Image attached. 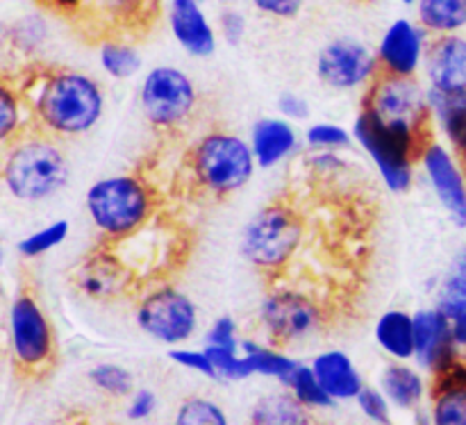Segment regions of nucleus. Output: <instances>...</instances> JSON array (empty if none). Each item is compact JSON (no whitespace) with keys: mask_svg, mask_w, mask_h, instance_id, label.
Returning <instances> with one entry per match:
<instances>
[{"mask_svg":"<svg viewBox=\"0 0 466 425\" xmlns=\"http://www.w3.org/2000/svg\"><path fill=\"white\" fill-rule=\"evenodd\" d=\"M305 232L308 218L303 203L296 196H278L250 218L241 239V250L273 285L294 264V258L305 244Z\"/></svg>","mask_w":466,"mask_h":425,"instance_id":"1","label":"nucleus"},{"mask_svg":"<svg viewBox=\"0 0 466 425\" xmlns=\"http://www.w3.org/2000/svg\"><path fill=\"white\" fill-rule=\"evenodd\" d=\"M30 105L46 137H76L100 121L105 98L98 82L85 73L62 68L41 77Z\"/></svg>","mask_w":466,"mask_h":425,"instance_id":"2","label":"nucleus"},{"mask_svg":"<svg viewBox=\"0 0 466 425\" xmlns=\"http://www.w3.org/2000/svg\"><path fill=\"white\" fill-rule=\"evenodd\" d=\"M353 135L373 159L385 185L396 194L410 189L414 162L423 159L426 150L435 144L432 127L382 121L376 112L367 107L360 109L355 118Z\"/></svg>","mask_w":466,"mask_h":425,"instance_id":"3","label":"nucleus"},{"mask_svg":"<svg viewBox=\"0 0 466 425\" xmlns=\"http://www.w3.org/2000/svg\"><path fill=\"white\" fill-rule=\"evenodd\" d=\"M86 212L105 241H121L157 217L159 194L144 176L105 177L86 191Z\"/></svg>","mask_w":466,"mask_h":425,"instance_id":"4","label":"nucleus"},{"mask_svg":"<svg viewBox=\"0 0 466 425\" xmlns=\"http://www.w3.org/2000/svg\"><path fill=\"white\" fill-rule=\"evenodd\" d=\"M255 153L241 137L212 132L196 141L185 155L191 187L209 198H228L250 180Z\"/></svg>","mask_w":466,"mask_h":425,"instance_id":"5","label":"nucleus"},{"mask_svg":"<svg viewBox=\"0 0 466 425\" xmlns=\"http://www.w3.org/2000/svg\"><path fill=\"white\" fill-rule=\"evenodd\" d=\"M3 180L18 200L36 203L57 194L68 180V164L53 137L18 135L7 144Z\"/></svg>","mask_w":466,"mask_h":425,"instance_id":"6","label":"nucleus"},{"mask_svg":"<svg viewBox=\"0 0 466 425\" xmlns=\"http://www.w3.org/2000/svg\"><path fill=\"white\" fill-rule=\"evenodd\" d=\"M9 350L21 378H46L57 359L55 332L35 294L21 289L9 308Z\"/></svg>","mask_w":466,"mask_h":425,"instance_id":"7","label":"nucleus"},{"mask_svg":"<svg viewBox=\"0 0 466 425\" xmlns=\"http://www.w3.org/2000/svg\"><path fill=\"white\" fill-rule=\"evenodd\" d=\"M332 317L335 309L328 308L323 296L294 285H273L259 309L264 330L276 346H289L326 330Z\"/></svg>","mask_w":466,"mask_h":425,"instance_id":"8","label":"nucleus"},{"mask_svg":"<svg viewBox=\"0 0 466 425\" xmlns=\"http://www.w3.org/2000/svg\"><path fill=\"white\" fill-rule=\"evenodd\" d=\"M196 86L189 76L173 66H157L146 76L139 91L141 112L157 130H176L196 107Z\"/></svg>","mask_w":466,"mask_h":425,"instance_id":"9","label":"nucleus"},{"mask_svg":"<svg viewBox=\"0 0 466 425\" xmlns=\"http://www.w3.org/2000/svg\"><path fill=\"white\" fill-rule=\"evenodd\" d=\"M137 323L146 335L162 344L177 346L196 332L198 312L187 294L171 285L153 287L141 299Z\"/></svg>","mask_w":466,"mask_h":425,"instance_id":"10","label":"nucleus"},{"mask_svg":"<svg viewBox=\"0 0 466 425\" xmlns=\"http://www.w3.org/2000/svg\"><path fill=\"white\" fill-rule=\"evenodd\" d=\"M362 107L376 112L382 121L408 123L417 127H432V109L428 91L414 77L385 76L378 71L364 94Z\"/></svg>","mask_w":466,"mask_h":425,"instance_id":"11","label":"nucleus"},{"mask_svg":"<svg viewBox=\"0 0 466 425\" xmlns=\"http://www.w3.org/2000/svg\"><path fill=\"white\" fill-rule=\"evenodd\" d=\"M71 280L86 299L107 303L137 289L135 276L109 246L98 244L76 264Z\"/></svg>","mask_w":466,"mask_h":425,"instance_id":"12","label":"nucleus"},{"mask_svg":"<svg viewBox=\"0 0 466 425\" xmlns=\"http://www.w3.org/2000/svg\"><path fill=\"white\" fill-rule=\"evenodd\" d=\"M378 55L355 39H335L323 46L317 59V76L337 91L358 89L378 76Z\"/></svg>","mask_w":466,"mask_h":425,"instance_id":"13","label":"nucleus"},{"mask_svg":"<svg viewBox=\"0 0 466 425\" xmlns=\"http://www.w3.org/2000/svg\"><path fill=\"white\" fill-rule=\"evenodd\" d=\"M426 30L408 18H396L378 46V66L385 76L414 77L426 59Z\"/></svg>","mask_w":466,"mask_h":425,"instance_id":"14","label":"nucleus"},{"mask_svg":"<svg viewBox=\"0 0 466 425\" xmlns=\"http://www.w3.org/2000/svg\"><path fill=\"white\" fill-rule=\"evenodd\" d=\"M421 162L451 221L458 228H466V173L462 164L446 146L437 141L426 150Z\"/></svg>","mask_w":466,"mask_h":425,"instance_id":"15","label":"nucleus"},{"mask_svg":"<svg viewBox=\"0 0 466 425\" xmlns=\"http://www.w3.org/2000/svg\"><path fill=\"white\" fill-rule=\"evenodd\" d=\"M426 76L440 94H466V36H435L426 50Z\"/></svg>","mask_w":466,"mask_h":425,"instance_id":"16","label":"nucleus"},{"mask_svg":"<svg viewBox=\"0 0 466 425\" xmlns=\"http://www.w3.org/2000/svg\"><path fill=\"white\" fill-rule=\"evenodd\" d=\"M414 339H417V359L431 376L446 371L458 353L453 328L440 309H421L414 314Z\"/></svg>","mask_w":466,"mask_h":425,"instance_id":"17","label":"nucleus"},{"mask_svg":"<svg viewBox=\"0 0 466 425\" xmlns=\"http://www.w3.org/2000/svg\"><path fill=\"white\" fill-rule=\"evenodd\" d=\"M168 23L177 44L194 57H209L217 50V35L198 0H171Z\"/></svg>","mask_w":466,"mask_h":425,"instance_id":"18","label":"nucleus"},{"mask_svg":"<svg viewBox=\"0 0 466 425\" xmlns=\"http://www.w3.org/2000/svg\"><path fill=\"white\" fill-rule=\"evenodd\" d=\"M437 309L451 321L458 349L466 350V248L455 255L441 280Z\"/></svg>","mask_w":466,"mask_h":425,"instance_id":"19","label":"nucleus"},{"mask_svg":"<svg viewBox=\"0 0 466 425\" xmlns=\"http://www.w3.org/2000/svg\"><path fill=\"white\" fill-rule=\"evenodd\" d=\"M312 371L332 400H353L362 394L364 382L353 359L341 350H326L317 355L312 362Z\"/></svg>","mask_w":466,"mask_h":425,"instance_id":"20","label":"nucleus"},{"mask_svg":"<svg viewBox=\"0 0 466 425\" xmlns=\"http://www.w3.org/2000/svg\"><path fill=\"white\" fill-rule=\"evenodd\" d=\"M255 162L259 167L268 168L280 164L282 159L289 157L296 148V132L282 118H262L253 127V144Z\"/></svg>","mask_w":466,"mask_h":425,"instance_id":"21","label":"nucleus"},{"mask_svg":"<svg viewBox=\"0 0 466 425\" xmlns=\"http://www.w3.org/2000/svg\"><path fill=\"white\" fill-rule=\"evenodd\" d=\"M428 103H431L432 116L444 130L446 139L453 146V155L466 173V94L449 96L428 89Z\"/></svg>","mask_w":466,"mask_h":425,"instance_id":"22","label":"nucleus"},{"mask_svg":"<svg viewBox=\"0 0 466 425\" xmlns=\"http://www.w3.org/2000/svg\"><path fill=\"white\" fill-rule=\"evenodd\" d=\"M376 341L385 353L399 362L417 358V339H414V317L400 309L385 312L376 323Z\"/></svg>","mask_w":466,"mask_h":425,"instance_id":"23","label":"nucleus"},{"mask_svg":"<svg viewBox=\"0 0 466 425\" xmlns=\"http://www.w3.org/2000/svg\"><path fill=\"white\" fill-rule=\"evenodd\" d=\"M250 425H314L309 408L291 391L267 394L250 410Z\"/></svg>","mask_w":466,"mask_h":425,"instance_id":"24","label":"nucleus"},{"mask_svg":"<svg viewBox=\"0 0 466 425\" xmlns=\"http://www.w3.org/2000/svg\"><path fill=\"white\" fill-rule=\"evenodd\" d=\"M382 394L387 396L390 403H394L400 410H414L419 408L423 399V378L419 376L414 369L405 367V364H390V367L382 371L380 378Z\"/></svg>","mask_w":466,"mask_h":425,"instance_id":"25","label":"nucleus"},{"mask_svg":"<svg viewBox=\"0 0 466 425\" xmlns=\"http://www.w3.org/2000/svg\"><path fill=\"white\" fill-rule=\"evenodd\" d=\"M419 23L432 35H458L466 27V0H419Z\"/></svg>","mask_w":466,"mask_h":425,"instance_id":"26","label":"nucleus"},{"mask_svg":"<svg viewBox=\"0 0 466 425\" xmlns=\"http://www.w3.org/2000/svg\"><path fill=\"white\" fill-rule=\"evenodd\" d=\"M241 355H244L246 362H248L253 376L276 378L282 385H287L291 373L299 367V362H294L291 358H285V355L278 353V350L259 346L255 344V341H244V344H241Z\"/></svg>","mask_w":466,"mask_h":425,"instance_id":"27","label":"nucleus"},{"mask_svg":"<svg viewBox=\"0 0 466 425\" xmlns=\"http://www.w3.org/2000/svg\"><path fill=\"white\" fill-rule=\"evenodd\" d=\"M432 425H466V387H431Z\"/></svg>","mask_w":466,"mask_h":425,"instance_id":"28","label":"nucleus"},{"mask_svg":"<svg viewBox=\"0 0 466 425\" xmlns=\"http://www.w3.org/2000/svg\"><path fill=\"white\" fill-rule=\"evenodd\" d=\"M100 66L107 76L116 80H127L137 76L141 68V55L137 53L135 46L118 44V41H107L100 48Z\"/></svg>","mask_w":466,"mask_h":425,"instance_id":"29","label":"nucleus"},{"mask_svg":"<svg viewBox=\"0 0 466 425\" xmlns=\"http://www.w3.org/2000/svg\"><path fill=\"white\" fill-rule=\"evenodd\" d=\"M285 387H289L291 394H294L296 399L309 410L330 408V405L335 403V400L326 394V390L321 387V382H319L317 373L312 371V367H305V364H299V367H296V371L291 373V378L287 380Z\"/></svg>","mask_w":466,"mask_h":425,"instance_id":"30","label":"nucleus"},{"mask_svg":"<svg viewBox=\"0 0 466 425\" xmlns=\"http://www.w3.org/2000/svg\"><path fill=\"white\" fill-rule=\"evenodd\" d=\"M173 425H230L221 405L203 396H191L177 408Z\"/></svg>","mask_w":466,"mask_h":425,"instance_id":"31","label":"nucleus"},{"mask_svg":"<svg viewBox=\"0 0 466 425\" xmlns=\"http://www.w3.org/2000/svg\"><path fill=\"white\" fill-rule=\"evenodd\" d=\"M89 380L98 387L105 394L114 396V399H127L135 391V380L127 369L118 367V364H96L89 371Z\"/></svg>","mask_w":466,"mask_h":425,"instance_id":"32","label":"nucleus"},{"mask_svg":"<svg viewBox=\"0 0 466 425\" xmlns=\"http://www.w3.org/2000/svg\"><path fill=\"white\" fill-rule=\"evenodd\" d=\"M68 235V221H55L50 226L41 228V230L32 232L30 237L18 244V253L25 258H39V255L48 253V250L57 248Z\"/></svg>","mask_w":466,"mask_h":425,"instance_id":"33","label":"nucleus"},{"mask_svg":"<svg viewBox=\"0 0 466 425\" xmlns=\"http://www.w3.org/2000/svg\"><path fill=\"white\" fill-rule=\"evenodd\" d=\"M18 103H21L18 94L5 82L0 86V139L5 144H9L14 132H18V127H21V105Z\"/></svg>","mask_w":466,"mask_h":425,"instance_id":"34","label":"nucleus"},{"mask_svg":"<svg viewBox=\"0 0 466 425\" xmlns=\"http://www.w3.org/2000/svg\"><path fill=\"white\" fill-rule=\"evenodd\" d=\"M308 144L321 150L346 148L350 146V135L344 127L332 126V123H317L308 130Z\"/></svg>","mask_w":466,"mask_h":425,"instance_id":"35","label":"nucleus"},{"mask_svg":"<svg viewBox=\"0 0 466 425\" xmlns=\"http://www.w3.org/2000/svg\"><path fill=\"white\" fill-rule=\"evenodd\" d=\"M358 405L364 412V417L371 419L378 425H391V412H390V400L385 394H380L378 390L371 387H364L362 394L358 396Z\"/></svg>","mask_w":466,"mask_h":425,"instance_id":"36","label":"nucleus"},{"mask_svg":"<svg viewBox=\"0 0 466 425\" xmlns=\"http://www.w3.org/2000/svg\"><path fill=\"white\" fill-rule=\"evenodd\" d=\"M168 358H171L176 364H180V367L189 369V371H196V373H200V376L212 378V380H218L217 369H214L212 359L208 358V353H205V349H203V350L173 349L171 353H168Z\"/></svg>","mask_w":466,"mask_h":425,"instance_id":"37","label":"nucleus"},{"mask_svg":"<svg viewBox=\"0 0 466 425\" xmlns=\"http://www.w3.org/2000/svg\"><path fill=\"white\" fill-rule=\"evenodd\" d=\"M208 346H218V349H235L239 350L241 344L237 341V328L230 317H221L212 323L208 337H205Z\"/></svg>","mask_w":466,"mask_h":425,"instance_id":"38","label":"nucleus"},{"mask_svg":"<svg viewBox=\"0 0 466 425\" xmlns=\"http://www.w3.org/2000/svg\"><path fill=\"white\" fill-rule=\"evenodd\" d=\"M218 27H221V36L228 44L239 46L246 32L244 14L237 12V9H226V12H221V16H218Z\"/></svg>","mask_w":466,"mask_h":425,"instance_id":"39","label":"nucleus"},{"mask_svg":"<svg viewBox=\"0 0 466 425\" xmlns=\"http://www.w3.org/2000/svg\"><path fill=\"white\" fill-rule=\"evenodd\" d=\"M262 14L276 18H294L303 7V0H250Z\"/></svg>","mask_w":466,"mask_h":425,"instance_id":"40","label":"nucleus"},{"mask_svg":"<svg viewBox=\"0 0 466 425\" xmlns=\"http://www.w3.org/2000/svg\"><path fill=\"white\" fill-rule=\"evenodd\" d=\"M157 408V399L150 390H139L130 396V408H127V417L132 421H144Z\"/></svg>","mask_w":466,"mask_h":425,"instance_id":"41","label":"nucleus"},{"mask_svg":"<svg viewBox=\"0 0 466 425\" xmlns=\"http://www.w3.org/2000/svg\"><path fill=\"white\" fill-rule=\"evenodd\" d=\"M278 107L291 121H305V118H309V105L305 103V98H300L296 94H282L278 98Z\"/></svg>","mask_w":466,"mask_h":425,"instance_id":"42","label":"nucleus"},{"mask_svg":"<svg viewBox=\"0 0 466 425\" xmlns=\"http://www.w3.org/2000/svg\"><path fill=\"white\" fill-rule=\"evenodd\" d=\"M109 7L114 9V12H132V9L137 7V0H107Z\"/></svg>","mask_w":466,"mask_h":425,"instance_id":"43","label":"nucleus"},{"mask_svg":"<svg viewBox=\"0 0 466 425\" xmlns=\"http://www.w3.org/2000/svg\"><path fill=\"white\" fill-rule=\"evenodd\" d=\"M41 3L57 5V7H76V5H77V0H41Z\"/></svg>","mask_w":466,"mask_h":425,"instance_id":"44","label":"nucleus"},{"mask_svg":"<svg viewBox=\"0 0 466 425\" xmlns=\"http://www.w3.org/2000/svg\"><path fill=\"white\" fill-rule=\"evenodd\" d=\"M62 425H91V423H89V419H85V417H73V419H68V421L62 423Z\"/></svg>","mask_w":466,"mask_h":425,"instance_id":"45","label":"nucleus"},{"mask_svg":"<svg viewBox=\"0 0 466 425\" xmlns=\"http://www.w3.org/2000/svg\"><path fill=\"white\" fill-rule=\"evenodd\" d=\"M405 5H414V3H419V0H403Z\"/></svg>","mask_w":466,"mask_h":425,"instance_id":"46","label":"nucleus"},{"mask_svg":"<svg viewBox=\"0 0 466 425\" xmlns=\"http://www.w3.org/2000/svg\"><path fill=\"white\" fill-rule=\"evenodd\" d=\"M198 3H205V0H198Z\"/></svg>","mask_w":466,"mask_h":425,"instance_id":"47","label":"nucleus"}]
</instances>
